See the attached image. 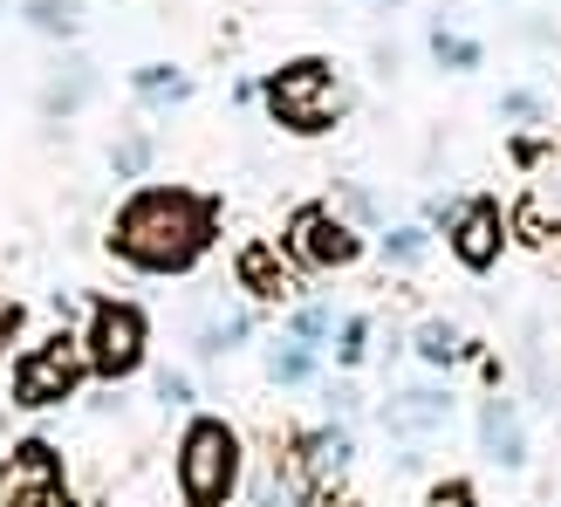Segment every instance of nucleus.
Wrapping results in <instances>:
<instances>
[{"label":"nucleus","mask_w":561,"mask_h":507,"mask_svg":"<svg viewBox=\"0 0 561 507\" xmlns=\"http://www.w3.org/2000/svg\"><path fill=\"white\" fill-rule=\"evenodd\" d=\"M213 247V206L185 185H137L110 219V254L137 274H185Z\"/></svg>","instance_id":"1"},{"label":"nucleus","mask_w":561,"mask_h":507,"mask_svg":"<svg viewBox=\"0 0 561 507\" xmlns=\"http://www.w3.org/2000/svg\"><path fill=\"white\" fill-rule=\"evenodd\" d=\"M261 97H267V110H274V124L295 131V137L335 131V117H343V103H350L343 82H335V63H329V55H295V63L267 69Z\"/></svg>","instance_id":"2"},{"label":"nucleus","mask_w":561,"mask_h":507,"mask_svg":"<svg viewBox=\"0 0 561 507\" xmlns=\"http://www.w3.org/2000/svg\"><path fill=\"white\" fill-rule=\"evenodd\" d=\"M179 500L185 507H227L240 494V432L227 418H192L179 439Z\"/></svg>","instance_id":"3"},{"label":"nucleus","mask_w":561,"mask_h":507,"mask_svg":"<svg viewBox=\"0 0 561 507\" xmlns=\"http://www.w3.org/2000/svg\"><path fill=\"white\" fill-rule=\"evenodd\" d=\"M82 378H90V350H82L69 329H55V336H42V343L14 363V405L21 412H48V405L76 398Z\"/></svg>","instance_id":"4"},{"label":"nucleus","mask_w":561,"mask_h":507,"mask_svg":"<svg viewBox=\"0 0 561 507\" xmlns=\"http://www.w3.org/2000/svg\"><path fill=\"white\" fill-rule=\"evenodd\" d=\"M82 350H90V371H96V378L124 384L137 363H145V350H151L145 308H137V302H96V308H90V336H82Z\"/></svg>","instance_id":"5"},{"label":"nucleus","mask_w":561,"mask_h":507,"mask_svg":"<svg viewBox=\"0 0 561 507\" xmlns=\"http://www.w3.org/2000/svg\"><path fill=\"white\" fill-rule=\"evenodd\" d=\"M288 254H295L301 268H316V274H335V268H356L363 234L335 206H301L288 219Z\"/></svg>","instance_id":"6"},{"label":"nucleus","mask_w":561,"mask_h":507,"mask_svg":"<svg viewBox=\"0 0 561 507\" xmlns=\"http://www.w3.org/2000/svg\"><path fill=\"white\" fill-rule=\"evenodd\" d=\"M445 426H453V391H438V384H404V391H390V405H383V432H390V439L425 446V439H438Z\"/></svg>","instance_id":"7"},{"label":"nucleus","mask_w":561,"mask_h":507,"mask_svg":"<svg viewBox=\"0 0 561 507\" xmlns=\"http://www.w3.org/2000/svg\"><path fill=\"white\" fill-rule=\"evenodd\" d=\"M445 234H453V254L466 274H486L500 261V247H507V213H500V200H466V213Z\"/></svg>","instance_id":"8"},{"label":"nucleus","mask_w":561,"mask_h":507,"mask_svg":"<svg viewBox=\"0 0 561 507\" xmlns=\"http://www.w3.org/2000/svg\"><path fill=\"white\" fill-rule=\"evenodd\" d=\"M55 453L42 439H27V446H14L8 453V466H0V500L8 507H55Z\"/></svg>","instance_id":"9"},{"label":"nucleus","mask_w":561,"mask_h":507,"mask_svg":"<svg viewBox=\"0 0 561 507\" xmlns=\"http://www.w3.org/2000/svg\"><path fill=\"white\" fill-rule=\"evenodd\" d=\"M480 453H486L493 466H507V473L527 466V418H520L514 398H500V391L480 405Z\"/></svg>","instance_id":"10"},{"label":"nucleus","mask_w":561,"mask_h":507,"mask_svg":"<svg viewBox=\"0 0 561 507\" xmlns=\"http://www.w3.org/2000/svg\"><path fill=\"white\" fill-rule=\"evenodd\" d=\"M96 97V69L90 55H62L48 76H42V117H76L82 103Z\"/></svg>","instance_id":"11"},{"label":"nucleus","mask_w":561,"mask_h":507,"mask_svg":"<svg viewBox=\"0 0 561 507\" xmlns=\"http://www.w3.org/2000/svg\"><path fill=\"white\" fill-rule=\"evenodd\" d=\"M233 281H240L247 295H261V302L295 295V274H288V261H280V247H267V240H247V247H240Z\"/></svg>","instance_id":"12"},{"label":"nucleus","mask_w":561,"mask_h":507,"mask_svg":"<svg viewBox=\"0 0 561 507\" xmlns=\"http://www.w3.org/2000/svg\"><path fill=\"white\" fill-rule=\"evenodd\" d=\"M432 63H438V69H453V76H472V69L486 63V42H480V35H466L453 14H438V21H432Z\"/></svg>","instance_id":"13"},{"label":"nucleus","mask_w":561,"mask_h":507,"mask_svg":"<svg viewBox=\"0 0 561 507\" xmlns=\"http://www.w3.org/2000/svg\"><path fill=\"white\" fill-rule=\"evenodd\" d=\"M130 90L145 97L151 110H179V103L192 97V76L172 69V63H145V69H130Z\"/></svg>","instance_id":"14"},{"label":"nucleus","mask_w":561,"mask_h":507,"mask_svg":"<svg viewBox=\"0 0 561 507\" xmlns=\"http://www.w3.org/2000/svg\"><path fill=\"white\" fill-rule=\"evenodd\" d=\"M295 453H301V466L316 473V481H329V473H343V466L356 460V446H350V432H343V426H322V432H308Z\"/></svg>","instance_id":"15"},{"label":"nucleus","mask_w":561,"mask_h":507,"mask_svg":"<svg viewBox=\"0 0 561 507\" xmlns=\"http://www.w3.org/2000/svg\"><path fill=\"white\" fill-rule=\"evenodd\" d=\"M247 329H254V316H247V308H219V316H206V323H199V336H192V350H199V357L240 350V343H247Z\"/></svg>","instance_id":"16"},{"label":"nucleus","mask_w":561,"mask_h":507,"mask_svg":"<svg viewBox=\"0 0 561 507\" xmlns=\"http://www.w3.org/2000/svg\"><path fill=\"white\" fill-rule=\"evenodd\" d=\"M21 14H27V27H35V35L69 42L76 27H82V0H21Z\"/></svg>","instance_id":"17"},{"label":"nucleus","mask_w":561,"mask_h":507,"mask_svg":"<svg viewBox=\"0 0 561 507\" xmlns=\"http://www.w3.org/2000/svg\"><path fill=\"white\" fill-rule=\"evenodd\" d=\"M267 378L274 384H308V378H316V350L295 343V336H280V343L267 350Z\"/></svg>","instance_id":"18"},{"label":"nucleus","mask_w":561,"mask_h":507,"mask_svg":"<svg viewBox=\"0 0 561 507\" xmlns=\"http://www.w3.org/2000/svg\"><path fill=\"white\" fill-rule=\"evenodd\" d=\"M151 158H158L151 137H145V131H124L117 145H110V172H117V179H145V172H151Z\"/></svg>","instance_id":"19"},{"label":"nucleus","mask_w":561,"mask_h":507,"mask_svg":"<svg viewBox=\"0 0 561 507\" xmlns=\"http://www.w3.org/2000/svg\"><path fill=\"white\" fill-rule=\"evenodd\" d=\"M335 329H343V323H335L329 302H308V308H295V316H288V336H295V343H308V350H322Z\"/></svg>","instance_id":"20"},{"label":"nucleus","mask_w":561,"mask_h":507,"mask_svg":"<svg viewBox=\"0 0 561 507\" xmlns=\"http://www.w3.org/2000/svg\"><path fill=\"white\" fill-rule=\"evenodd\" d=\"M411 343H417V357H425V363H453V357H459V329L432 316V323H417Z\"/></svg>","instance_id":"21"},{"label":"nucleus","mask_w":561,"mask_h":507,"mask_svg":"<svg viewBox=\"0 0 561 507\" xmlns=\"http://www.w3.org/2000/svg\"><path fill=\"white\" fill-rule=\"evenodd\" d=\"M425 247H432L425 227H390V234H383V261H390V268H417V261H425Z\"/></svg>","instance_id":"22"},{"label":"nucleus","mask_w":561,"mask_h":507,"mask_svg":"<svg viewBox=\"0 0 561 507\" xmlns=\"http://www.w3.org/2000/svg\"><path fill=\"white\" fill-rule=\"evenodd\" d=\"M247 507H301V494L280 481V460L254 473V487H247Z\"/></svg>","instance_id":"23"},{"label":"nucleus","mask_w":561,"mask_h":507,"mask_svg":"<svg viewBox=\"0 0 561 507\" xmlns=\"http://www.w3.org/2000/svg\"><path fill=\"white\" fill-rule=\"evenodd\" d=\"M151 398H158L164 412H185V405H192V378H185V371H172V363H164V371L151 378Z\"/></svg>","instance_id":"24"},{"label":"nucleus","mask_w":561,"mask_h":507,"mask_svg":"<svg viewBox=\"0 0 561 507\" xmlns=\"http://www.w3.org/2000/svg\"><path fill=\"white\" fill-rule=\"evenodd\" d=\"M343 219H350V227H383V206H377V192L343 185Z\"/></svg>","instance_id":"25"},{"label":"nucleus","mask_w":561,"mask_h":507,"mask_svg":"<svg viewBox=\"0 0 561 507\" xmlns=\"http://www.w3.org/2000/svg\"><path fill=\"white\" fill-rule=\"evenodd\" d=\"M335 336H343V343H335V357H343V363L370 357V316H343V329H335Z\"/></svg>","instance_id":"26"},{"label":"nucleus","mask_w":561,"mask_h":507,"mask_svg":"<svg viewBox=\"0 0 561 507\" xmlns=\"http://www.w3.org/2000/svg\"><path fill=\"white\" fill-rule=\"evenodd\" d=\"M500 117H514V124H541V117H548V103H541L535 90H507V97H500Z\"/></svg>","instance_id":"27"},{"label":"nucleus","mask_w":561,"mask_h":507,"mask_svg":"<svg viewBox=\"0 0 561 507\" xmlns=\"http://www.w3.org/2000/svg\"><path fill=\"white\" fill-rule=\"evenodd\" d=\"M425 507H480V494H472V481H438L425 494Z\"/></svg>","instance_id":"28"},{"label":"nucleus","mask_w":561,"mask_h":507,"mask_svg":"<svg viewBox=\"0 0 561 507\" xmlns=\"http://www.w3.org/2000/svg\"><path fill=\"white\" fill-rule=\"evenodd\" d=\"M322 412H329V418H356V391H350V384H329V391H322Z\"/></svg>","instance_id":"29"},{"label":"nucleus","mask_w":561,"mask_h":507,"mask_svg":"<svg viewBox=\"0 0 561 507\" xmlns=\"http://www.w3.org/2000/svg\"><path fill=\"white\" fill-rule=\"evenodd\" d=\"M535 200H541V206H561V172H541V185H535Z\"/></svg>","instance_id":"30"}]
</instances>
